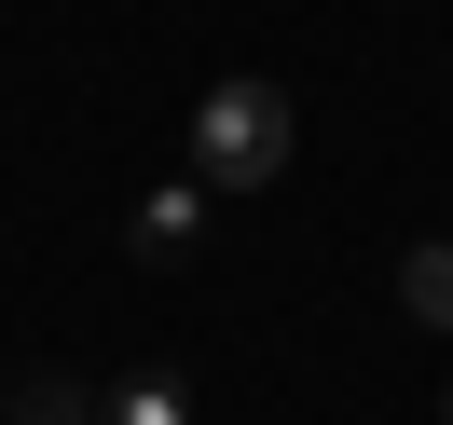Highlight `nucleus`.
I'll use <instances>...</instances> for the list:
<instances>
[{
	"instance_id": "nucleus-1",
	"label": "nucleus",
	"mask_w": 453,
	"mask_h": 425,
	"mask_svg": "<svg viewBox=\"0 0 453 425\" xmlns=\"http://www.w3.org/2000/svg\"><path fill=\"white\" fill-rule=\"evenodd\" d=\"M288 138H303V124H288V83H261V69L193 96V178H206V193H275Z\"/></svg>"
},
{
	"instance_id": "nucleus-2",
	"label": "nucleus",
	"mask_w": 453,
	"mask_h": 425,
	"mask_svg": "<svg viewBox=\"0 0 453 425\" xmlns=\"http://www.w3.org/2000/svg\"><path fill=\"white\" fill-rule=\"evenodd\" d=\"M138 261H193V233H206V178H165V193H138Z\"/></svg>"
},
{
	"instance_id": "nucleus-3",
	"label": "nucleus",
	"mask_w": 453,
	"mask_h": 425,
	"mask_svg": "<svg viewBox=\"0 0 453 425\" xmlns=\"http://www.w3.org/2000/svg\"><path fill=\"white\" fill-rule=\"evenodd\" d=\"M96 425H193V384H179V370H124V384L96 398Z\"/></svg>"
},
{
	"instance_id": "nucleus-4",
	"label": "nucleus",
	"mask_w": 453,
	"mask_h": 425,
	"mask_svg": "<svg viewBox=\"0 0 453 425\" xmlns=\"http://www.w3.org/2000/svg\"><path fill=\"white\" fill-rule=\"evenodd\" d=\"M0 425H96V398L69 384V370H28V384L0 398Z\"/></svg>"
},
{
	"instance_id": "nucleus-5",
	"label": "nucleus",
	"mask_w": 453,
	"mask_h": 425,
	"mask_svg": "<svg viewBox=\"0 0 453 425\" xmlns=\"http://www.w3.org/2000/svg\"><path fill=\"white\" fill-rule=\"evenodd\" d=\"M398 302H412L426 330H453V247H412V261H398Z\"/></svg>"
},
{
	"instance_id": "nucleus-6",
	"label": "nucleus",
	"mask_w": 453,
	"mask_h": 425,
	"mask_svg": "<svg viewBox=\"0 0 453 425\" xmlns=\"http://www.w3.org/2000/svg\"><path fill=\"white\" fill-rule=\"evenodd\" d=\"M440 425H453V384H440Z\"/></svg>"
}]
</instances>
